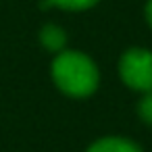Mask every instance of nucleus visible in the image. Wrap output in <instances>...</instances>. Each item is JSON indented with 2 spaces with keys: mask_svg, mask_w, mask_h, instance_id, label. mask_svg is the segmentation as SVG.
<instances>
[{
  "mask_svg": "<svg viewBox=\"0 0 152 152\" xmlns=\"http://www.w3.org/2000/svg\"><path fill=\"white\" fill-rule=\"evenodd\" d=\"M52 79L65 94L73 98H83L98 88L100 75L90 56L77 50H63L52 63Z\"/></svg>",
  "mask_w": 152,
  "mask_h": 152,
  "instance_id": "obj_1",
  "label": "nucleus"
},
{
  "mask_svg": "<svg viewBox=\"0 0 152 152\" xmlns=\"http://www.w3.org/2000/svg\"><path fill=\"white\" fill-rule=\"evenodd\" d=\"M119 75L123 83L137 92L152 90V52L146 48H129L119 61Z\"/></svg>",
  "mask_w": 152,
  "mask_h": 152,
  "instance_id": "obj_2",
  "label": "nucleus"
},
{
  "mask_svg": "<svg viewBox=\"0 0 152 152\" xmlns=\"http://www.w3.org/2000/svg\"><path fill=\"white\" fill-rule=\"evenodd\" d=\"M88 152H142V150L140 146H135L125 137H102L94 142L88 148Z\"/></svg>",
  "mask_w": 152,
  "mask_h": 152,
  "instance_id": "obj_3",
  "label": "nucleus"
},
{
  "mask_svg": "<svg viewBox=\"0 0 152 152\" xmlns=\"http://www.w3.org/2000/svg\"><path fill=\"white\" fill-rule=\"evenodd\" d=\"M40 42L46 50L50 52H63L65 50V44H67V36L65 31L58 27V25H44L42 31H40Z\"/></svg>",
  "mask_w": 152,
  "mask_h": 152,
  "instance_id": "obj_4",
  "label": "nucleus"
},
{
  "mask_svg": "<svg viewBox=\"0 0 152 152\" xmlns=\"http://www.w3.org/2000/svg\"><path fill=\"white\" fill-rule=\"evenodd\" d=\"M98 0H46L42 4L46 7H58V9H67V11H86L90 7H94Z\"/></svg>",
  "mask_w": 152,
  "mask_h": 152,
  "instance_id": "obj_5",
  "label": "nucleus"
},
{
  "mask_svg": "<svg viewBox=\"0 0 152 152\" xmlns=\"http://www.w3.org/2000/svg\"><path fill=\"white\" fill-rule=\"evenodd\" d=\"M137 113H140V117L146 123H152V90L150 92H144V98L137 104Z\"/></svg>",
  "mask_w": 152,
  "mask_h": 152,
  "instance_id": "obj_6",
  "label": "nucleus"
},
{
  "mask_svg": "<svg viewBox=\"0 0 152 152\" xmlns=\"http://www.w3.org/2000/svg\"><path fill=\"white\" fill-rule=\"evenodd\" d=\"M146 21L152 27V0H148V4H146Z\"/></svg>",
  "mask_w": 152,
  "mask_h": 152,
  "instance_id": "obj_7",
  "label": "nucleus"
}]
</instances>
